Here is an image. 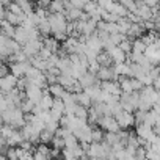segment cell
I'll list each match as a JSON object with an SVG mask.
<instances>
[{"label":"cell","mask_w":160,"mask_h":160,"mask_svg":"<svg viewBox=\"0 0 160 160\" xmlns=\"http://www.w3.org/2000/svg\"><path fill=\"white\" fill-rule=\"evenodd\" d=\"M49 22L52 25V33H68V18L64 13H50Z\"/></svg>","instance_id":"obj_1"},{"label":"cell","mask_w":160,"mask_h":160,"mask_svg":"<svg viewBox=\"0 0 160 160\" xmlns=\"http://www.w3.org/2000/svg\"><path fill=\"white\" fill-rule=\"evenodd\" d=\"M140 94H141V99L146 101V102H149L151 105H155V104L160 102V91H157V90L154 88V85L144 87V88L140 91Z\"/></svg>","instance_id":"obj_2"},{"label":"cell","mask_w":160,"mask_h":160,"mask_svg":"<svg viewBox=\"0 0 160 160\" xmlns=\"http://www.w3.org/2000/svg\"><path fill=\"white\" fill-rule=\"evenodd\" d=\"M98 126H99L101 129H104L105 132H119V129H121V126L118 124V121H116V118H115L113 115L102 116V118L99 119Z\"/></svg>","instance_id":"obj_3"},{"label":"cell","mask_w":160,"mask_h":160,"mask_svg":"<svg viewBox=\"0 0 160 160\" xmlns=\"http://www.w3.org/2000/svg\"><path fill=\"white\" fill-rule=\"evenodd\" d=\"M137 135H138L140 138L146 140V141H151V143H154V141L157 140V133L152 130L151 126H146L144 122L137 124Z\"/></svg>","instance_id":"obj_4"},{"label":"cell","mask_w":160,"mask_h":160,"mask_svg":"<svg viewBox=\"0 0 160 160\" xmlns=\"http://www.w3.org/2000/svg\"><path fill=\"white\" fill-rule=\"evenodd\" d=\"M42 46H44V41L42 39H32V41H28V42H25L22 46V50L27 53L28 58H32V57H35V55L39 53V50L42 49Z\"/></svg>","instance_id":"obj_5"},{"label":"cell","mask_w":160,"mask_h":160,"mask_svg":"<svg viewBox=\"0 0 160 160\" xmlns=\"http://www.w3.org/2000/svg\"><path fill=\"white\" fill-rule=\"evenodd\" d=\"M42 96H44V88H41V87H38L35 83H30L28 88L25 90V98L30 99L35 104H39L41 99H42Z\"/></svg>","instance_id":"obj_6"},{"label":"cell","mask_w":160,"mask_h":160,"mask_svg":"<svg viewBox=\"0 0 160 160\" xmlns=\"http://www.w3.org/2000/svg\"><path fill=\"white\" fill-rule=\"evenodd\" d=\"M115 118H116L118 124L121 126V129H127L129 126L137 124V122H135V115H133L132 112H127V110H121Z\"/></svg>","instance_id":"obj_7"},{"label":"cell","mask_w":160,"mask_h":160,"mask_svg":"<svg viewBox=\"0 0 160 160\" xmlns=\"http://www.w3.org/2000/svg\"><path fill=\"white\" fill-rule=\"evenodd\" d=\"M30 68H32L30 60L21 61V63H10V71H11L16 77H19V78H21V77H25Z\"/></svg>","instance_id":"obj_8"},{"label":"cell","mask_w":160,"mask_h":160,"mask_svg":"<svg viewBox=\"0 0 160 160\" xmlns=\"http://www.w3.org/2000/svg\"><path fill=\"white\" fill-rule=\"evenodd\" d=\"M18 80H19V77H16L13 72L8 74L7 77H2L0 78V88H2V93H8V91L14 90L18 87Z\"/></svg>","instance_id":"obj_9"},{"label":"cell","mask_w":160,"mask_h":160,"mask_svg":"<svg viewBox=\"0 0 160 160\" xmlns=\"http://www.w3.org/2000/svg\"><path fill=\"white\" fill-rule=\"evenodd\" d=\"M78 82L82 83V87H83V90H85V88H88V87L99 85V83L102 82V80H99V78H98V74H96V72H91V71L88 69L82 77L78 78Z\"/></svg>","instance_id":"obj_10"},{"label":"cell","mask_w":160,"mask_h":160,"mask_svg":"<svg viewBox=\"0 0 160 160\" xmlns=\"http://www.w3.org/2000/svg\"><path fill=\"white\" fill-rule=\"evenodd\" d=\"M137 14L140 16L141 21H152V19H154V10H152L149 5H146L144 2L138 5Z\"/></svg>","instance_id":"obj_11"},{"label":"cell","mask_w":160,"mask_h":160,"mask_svg":"<svg viewBox=\"0 0 160 160\" xmlns=\"http://www.w3.org/2000/svg\"><path fill=\"white\" fill-rule=\"evenodd\" d=\"M144 30H146L144 28V21H141V22H132V27H130V30L127 33V38H130L132 41L137 39V38H141V35H143Z\"/></svg>","instance_id":"obj_12"},{"label":"cell","mask_w":160,"mask_h":160,"mask_svg":"<svg viewBox=\"0 0 160 160\" xmlns=\"http://www.w3.org/2000/svg\"><path fill=\"white\" fill-rule=\"evenodd\" d=\"M87 44H88V46H90L94 52H98V53H101L102 50H105V49H104V42H102V39L99 38V35H98V33L90 35V38H88Z\"/></svg>","instance_id":"obj_13"},{"label":"cell","mask_w":160,"mask_h":160,"mask_svg":"<svg viewBox=\"0 0 160 160\" xmlns=\"http://www.w3.org/2000/svg\"><path fill=\"white\" fill-rule=\"evenodd\" d=\"M107 52L110 53V57L113 58L115 63H122V61H126V55H127V53H126L119 46H113V47L108 49Z\"/></svg>","instance_id":"obj_14"},{"label":"cell","mask_w":160,"mask_h":160,"mask_svg":"<svg viewBox=\"0 0 160 160\" xmlns=\"http://www.w3.org/2000/svg\"><path fill=\"white\" fill-rule=\"evenodd\" d=\"M14 39H16V41H19L22 46H24L25 42H28V41H30V32H28V28H25L24 25H19V27L16 28Z\"/></svg>","instance_id":"obj_15"},{"label":"cell","mask_w":160,"mask_h":160,"mask_svg":"<svg viewBox=\"0 0 160 160\" xmlns=\"http://www.w3.org/2000/svg\"><path fill=\"white\" fill-rule=\"evenodd\" d=\"M113 68H115V71H116L121 77H132V68H130V64H127L126 61H122V63H115Z\"/></svg>","instance_id":"obj_16"},{"label":"cell","mask_w":160,"mask_h":160,"mask_svg":"<svg viewBox=\"0 0 160 160\" xmlns=\"http://www.w3.org/2000/svg\"><path fill=\"white\" fill-rule=\"evenodd\" d=\"M16 25H13L8 19H2V33L3 35H7L8 38H14V35H16Z\"/></svg>","instance_id":"obj_17"},{"label":"cell","mask_w":160,"mask_h":160,"mask_svg":"<svg viewBox=\"0 0 160 160\" xmlns=\"http://www.w3.org/2000/svg\"><path fill=\"white\" fill-rule=\"evenodd\" d=\"M108 11L116 13V14H118V16H121V18H127V14H129V10H127L122 3H119V2H115V3L108 8Z\"/></svg>","instance_id":"obj_18"},{"label":"cell","mask_w":160,"mask_h":160,"mask_svg":"<svg viewBox=\"0 0 160 160\" xmlns=\"http://www.w3.org/2000/svg\"><path fill=\"white\" fill-rule=\"evenodd\" d=\"M77 102L78 104H82V105H85V107H91L93 105V99H91V96L83 90V91H80V93H77Z\"/></svg>","instance_id":"obj_19"},{"label":"cell","mask_w":160,"mask_h":160,"mask_svg":"<svg viewBox=\"0 0 160 160\" xmlns=\"http://www.w3.org/2000/svg\"><path fill=\"white\" fill-rule=\"evenodd\" d=\"M64 14H66L68 21H78V19H82L83 11H82V8H75V7H72L71 10H66Z\"/></svg>","instance_id":"obj_20"},{"label":"cell","mask_w":160,"mask_h":160,"mask_svg":"<svg viewBox=\"0 0 160 160\" xmlns=\"http://www.w3.org/2000/svg\"><path fill=\"white\" fill-rule=\"evenodd\" d=\"M38 30H39V33H41L42 36H49V35L52 33V25H50V22H49V18L41 19V22H39V25H38Z\"/></svg>","instance_id":"obj_21"},{"label":"cell","mask_w":160,"mask_h":160,"mask_svg":"<svg viewBox=\"0 0 160 160\" xmlns=\"http://www.w3.org/2000/svg\"><path fill=\"white\" fill-rule=\"evenodd\" d=\"M98 61H99L102 66H113V64H115L113 58L110 57V53H108L107 50H102V52L98 55Z\"/></svg>","instance_id":"obj_22"},{"label":"cell","mask_w":160,"mask_h":160,"mask_svg":"<svg viewBox=\"0 0 160 160\" xmlns=\"http://www.w3.org/2000/svg\"><path fill=\"white\" fill-rule=\"evenodd\" d=\"M49 11L50 13H66L64 2H61V0H52L50 7H49Z\"/></svg>","instance_id":"obj_23"},{"label":"cell","mask_w":160,"mask_h":160,"mask_svg":"<svg viewBox=\"0 0 160 160\" xmlns=\"http://www.w3.org/2000/svg\"><path fill=\"white\" fill-rule=\"evenodd\" d=\"M118 27H119V33H122V35L127 36V33H129V30L132 27V21H129L127 18H121L118 21Z\"/></svg>","instance_id":"obj_24"},{"label":"cell","mask_w":160,"mask_h":160,"mask_svg":"<svg viewBox=\"0 0 160 160\" xmlns=\"http://www.w3.org/2000/svg\"><path fill=\"white\" fill-rule=\"evenodd\" d=\"M49 91L53 98H61L63 93L66 91V88L61 83H52V85H49Z\"/></svg>","instance_id":"obj_25"},{"label":"cell","mask_w":160,"mask_h":160,"mask_svg":"<svg viewBox=\"0 0 160 160\" xmlns=\"http://www.w3.org/2000/svg\"><path fill=\"white\" fill-rule=\"evenodd\" d=\"M119 85H121L122 93H133V87H132V82H130V77H121L119 78Z\"/></svg>","instance_id":"obj_26"},{"label":"cell","mask_w":160,"mask_h":160,"mask_svg":"<svg viewBox=\"0 0 160 160\" xmlns=\"http://www.w3.org/2000/svg\"><path fill=\"white\" fill-rule=\"evenodd\" d=\"M146 42L141 39V38H137V39H133V46H132V52H141V53H144V50H146Z\"/></svg>","instance_id":"obj_27"},{"label":"cell","mask_w":160,"mask_h":160,"mask_svg":"<svg viewBox=\"0 0 160 160\" xmlns=\"http://www.w3.org/2000/svg\"><path fill=\"white\" fill-rule=\"evenodd\" d=\"M18 154H19V160H33V151H28L25 148H18Z\"/></svg>","instance_id":"obj_28"},{"label":"cell","mask_w":160,"mask_h":160,"mask_svg":"<svg viewBox=\"0 0 160 160\" xmlns=\"http://www.w3.org/2000/svg\"><path fill=\"white\" fill-rule=\"evenodd\" d=\"M118 2L122 3L130 13H137V10H138V5H137L135 0H118Z\"/></svg>","instance_id":"obj_29"},{"label":"cell","mask_w":160,"mask_h":160,"mask_svg":"<svg viewBox=\"0 0 160 160\" xmlns=\"http://www.w3.org/2000/svg\"><path fill=\"white\" fill-rule=\"evenodd\" d=\"M35 102H32L30 99H24V102H22V105H21V108L24 110V113L25 115H28V113H32L33 112V108H35Z\"/></svg>","instance_id":"obj_30"},{"label":"cell","mask_w":160,"mask_h":160,"mask_svg":"<svg viewBox=\"0 0 160 160\" xmlns=\"http://www.w3.org/2000/svg\"><path fill=\"white\" fill-rule=\"evenodd\" d=\"M104 129H93V141H96V143H102L104 140H105V133L102 132Z\"/></svg>","instance_id":"obj_31"},{"label":"cell","mask_w":160,"mask_h":160,"mask_svg":"<svg viewBox=\"0 0 160 160\" xmlns=\"http://www.w3.org/2000/svg\"><path fill=\"white\" fill-rule=\"evenodd\" d=\"M53 137H55V133H52L50 130L44 129V130L41 132V143H46V144H49V143H52Z\"/></svg>","instance_id":"obj_32"},{"label":"cell","mask_w":160,"mask_h":160,"mask_svg":"<svg viewBox=\"0 0 160 160\" xmlns=\"http://www.w3.org/2000/svg\"><path fill=\"white\" fill-rule=\"evenodd\" d=\"M132 46H133V41H132L130 38H126V39H124V41L119 44V47H121V49H122V50H124L127 55L132 52Z\"/></svg>","instance_id":"obj_33"},{"label":"cell","mask_w":160,"mask_h":160,"mask_svg":"<svg viewBox=\"0 0 160 160\" xmlns=\"http://www.w3.org/2000/svg\"><path fill=\"white\" fill-rule=\"evenodd\" d=\"M7 157H8V160H19L18 148H14V146H10V148H8V151H7Z\"/></svg>","instance_id":"obj_34"},{"label":"cell","mask_w":160,"mask_h":160,"mask_svg":"<svg viewBox=\"0 0 160 160\" xmlns=\"http://www.w3.org/2000/svg\"><path fill=\"white\" fill-rule=\"evenodd\" d=\"M33 157H35V160H46V158H49V155L47 154H44V152H41L39 149H33Z\"/></svg>","instance_id":"obj_35"},{"label":"cell","mask_w":160,"mask_h":160,"mask_svg":"<svg viewBox=\"0 0 160 160\" xmlns=\"http://www.w3.org/2000/svg\"><path fill=\"white\" fill-rule=\"evenodd\" d=\"M96 2H98V5H99V7H102V8H107V10H108V8L116 2V0H96Z\"/></svg>","instance_id":"obj_36"},{"label":"cell","mask_w":160,"mask_h":160,"mask_svg":"<svg viewBox=\"0 0 160 160\" xmlns=\"http://www.w3.org/2000/svg\"><path fill=\"white\" fill-rule=\"evenodd\" d=\"M135 158H146V148H138L135 152Z\"/></svg>","instance_id":"obj_37"},{"label":"cell","mask_w":160,"mask_h":160,"mask_svg":"<svg viewBox=\"0 0 160 160\" xmlns=\"http://www.w3.org/2000/svg\"><path fill=\"white\" fill-rule=\"evenodd\" d=\"M0 75H2V77H7V75H8V68H7V64H3L2 69H0Z\"/></svg>","instance_id":"obj_38"},{"label":"cell","mask_w":160,"mask_h":160,"mask_svg":"<svg viewBox=\"0 0 160 160\" xmlns=\"http://www.w3.org/2000/svg\"><path fill=\"white\" fill-rule=\"evenodd\" d=\"M152 85H154V88H155L157 91H160V77L154 80V83H152Z\"/></svg>","instance_id":"obj_39"}]
</instances>
